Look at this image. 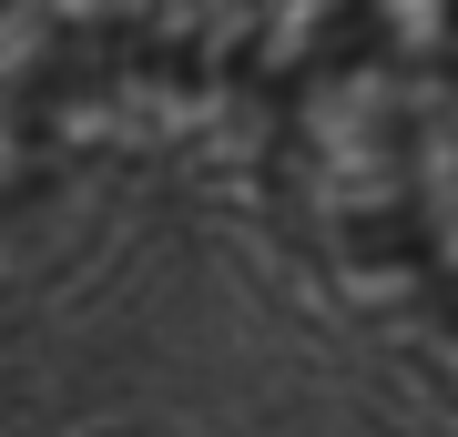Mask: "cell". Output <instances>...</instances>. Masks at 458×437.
Segmentation results:
<instances>
[{
    "mask_svg": "<svg viewBox=\"0 0 458 437\" xmlns=\"http://www.w3.org/2000/svg\"><path fill=\"white\" fill-rule=\"evenodd\" d=\"M367 31L397 51V62H428V51L458 41V0H367Z\"/></svg>",
    "mask_w": 458,
    "mask_h": 437,
    "instance_id": "1",
    "label": "cell"
}]
</instances>
